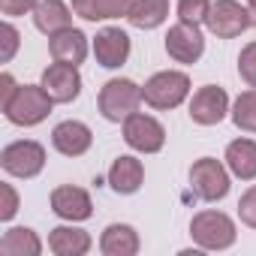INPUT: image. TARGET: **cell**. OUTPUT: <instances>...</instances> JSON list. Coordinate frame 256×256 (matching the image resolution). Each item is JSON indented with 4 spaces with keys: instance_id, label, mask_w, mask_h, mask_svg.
<instances>
[{
    "instance_id": "d6986e66",
    "label": "cell",
    "mask_w": 256,
    "mask_h": 256,
    "mask_svg": "<svg viewBox=\"0 0 256 256\" xmlns=\"http://www.w3.org/2000/svg\"><path fill=\"white\" fill-rule=\"evenodd\" d=\"M133 4L136 0H72V12L82 16L84 22H106L130 16Z\"/></svg>"
},
{
    "instance_id": "44dd1931",
    "label": "cell",
    "mask_w": 256,
    "mask_h": 256,
    "mask_svg": "<svg viewBox=\"0 0 256 256\" xmlns=\"http://www.w3.org/2000/svg\"><path fill=\"white\" fill-rule=\"evenodd\" d=\"M48 250L58 256H84L90 250V235L76 226H58L48 235Z\"/></svg>"
},
{
    "instance_id": "2e32d148",
    "label": "cell",
    "mask_w": 256,
    "mask_h": 256,
    "mask_svg": "<svg viewBox=\"0 0 256 256\" xmlns=\"http://www.w3.org/2000/svg\"><path fill=\"white\" fill-rule=\"evenodd\" d=\"M142 181H145V166H142V160H136V157H118V160L112 163V169H108V184H112V190L120 193V196L136 193V190L142 187Z\"/></svg>"
},
{
    "instance_id": "30bf717a",
    "label": "cell",
    "mask_w": 256,
    "mask_h": 256,
    "mask_svg": "<svg viewBox=\"0 0 256 256\" xmlns=\"http://www.w3.org/2000/svg\"><path fill=\"white\" fill-rule=\"evenodd\" d=\"M166 52L178 64H196L202 58V52H205V40L199 34V24L178 22L175 28H169V34H166Z\"/></svg>"
},
{
    "instance_id": "8992f818",
    "label": "cell",
    "mask_w": 256,
    "mask_h": 256,
    "mask_svg": "<svg viewBox=\"0 0 256 256\" xmlns=\"http://www.w3.org/2000/svg\"><path fill=\"white\" fill-rule=\"evenodd\" d=\"M124 142L130 145L133 151L157 154L166 145V130H163V124L157 118L142 114V112H133L130 118L124 120Z\"/></svg>"
},
{
    "instance_id": "9c48e42d",
    "label": "cell",
    "mask_w": 256,
    "mask_h": 256,
    "mask_svg": "<svg viewBox=\"0 0 256 256\" xmlns=\"http://www.w3.org/2000/svg\"><path fill=\"white\" fill-rule=\"evenodd\" d=\"M226 112H229V96H226V90L217 88V84L199 88V90L193 94V100H190V118H193V124H199V126H214V124H220V120L226 118Z\"/></svg>"
},
{
    "instance_id": "cb8c5ba5",
    "label": "cell",
    "mask_w": 256,
    "mask_h": 256,
    "mask_svg": "<svg viewBox=\"0 0 256 256\" xmlns=\"http://www.w3.org/2000/svg\"><path fill=\"white\" fill-rule=\"evenodd\" d=\"M232 120L238 130L244 133H256V88L238 94L235 106H232Z\"/></svg>"
},
{
    "instance_id": "52a82bcc",
    "label": "cell",
    "mask_w": 256,
    "mask_h": 256,
    "mask_svg": "<svg viewBox=\"0 0 256 256\" xmlns=\"http://www.w3.org/2000/svg\"><path fill=\"white\" fill-rule=\"evenodd\" d=\"M0 166H4V172H10L16 178H36L46 166V148L34 139L12 142L0 154Z\"/></svg>"
},
{
    "instance_id": "e0dca14e",
    "label": "cell",
    "mask_w": 256,
    "mask_h": 256,
    "mask_svg": "<svg viewBox=\"0 0 256 256\" xmlns=\"http://www.w3.org/2000/svg\"><path fill=\"white\" fill-rule=\"evenodd\" d=\"M34 24L46 36H54V34L72 28V12L64 0H40L36 10H34Z\"/></svg>"
},
{
    "instance_id": "5b68a950",
    "label": "cell",
    "mask_w": 256,
    "mask_h": 256,
    "mask_svg": "<svg viewBox=\"0 0 256 256\" xmlns=\"http://www.w3.org/2000/svg\"><path fill=\"white\" fill-rule=\"evenodd\" d=\"M190 187L202 202H217L229 193V172L223 169L220 160L202 157L190 166Z\"/></svg>"
},
{
    "instance_id": "4316f807",
    "label": "cell",
    "mask_w": 256,
    "mask_h": 256,
    "mask_svg": "<svg viewBox=\"0 0 256 256\" xmlns=\"http://www.w3.org/2000/svg\"><path fill=\"white\" fill-rule=\"evenodd\" d=\"M238 217H241V223H247L250 229H256V184L241 196V202H238Z\"/></svg>"
},
{
    "instance_id": "7a4b0ae2",
    "label": "cell",
    "mask_w": 256,
    "mask_h": 256,
    "mask_svg": "<svg viewBox=\"0 0 256 256\" xmlns=\"http://www.w3.org/2000/svg\"><path fill=\"white\" fill-rule=\"evenodd\" d=\"M52 106H54V100L46 94L42 84H22L4 112L16 126H36L52 114Z\"/></svg>"
},
{
    "instance_id": "1f68e13d",
    "label": "cell",
    "mask_w": 256,
    "mask_h": 256,
    "mask_svg": "<svg viewBox=\"0 0 256 256\" xmlns=\"http://www.w3.org/2000/svg\"><path fill=\"white\" fill-rule=\"evenodd\" d=\"M247 4H250V24L256 28V0H247Z\"/></svg>"
},
{
    "instance_id": "4dcf8cb0",
    "label": "cell",
    "mask_w": 256,
    "mask_h": 256,
    "mask_svg": "<svg viewBox=\"0 0 256 256\" xmlns=\"http://www.w3.org/2000/svg\"><path fill=\"white\" fill-rule=\"evenodd\" d=\"M16 90H18V84H16V78H12L10 72H4V76H0V108H6V106L12 102V96H16Z\"/></svg>"
},
{
    "instance_id": "277c9868",
    "label": "cell",
    "mask_w": 256,
    "mask_h": 256,
    "mask_svg": "<svg viewBox=\"0 0 256 256\" xmlns=\"http://www.w3.org/2000/svg\"><path fill=\"white\" fill-rule=\"evenodd\" d=\"M190 235L202 250H226L235 244V223L223 211H202L190 220Z\"/></svg>"
},
{
    "instance_id": "ffe728a7",
    "label": "cell",
    "mask_w": 256,
    "mask_h": 256,
    "mask_svg": "<svg viewBox=\"0 0 256 256\" xmlns=\"http://www.w3.org/2000/svg\"><path fill=\"white\" fill-rule=\"evenodd\" d=\"M226 166L235 178L253 181L256 178V142L253 139H235L226 145Z\"/></svg>"
},
{
    "instance_id": "f546056e",
    "label": "cell",
    "mask_w": 256,
    "mask_h": 256,
    "mask_svg": "<svg viewBox=\"0 0 256 256\" xmlns=\"http://www.w3.org/2000/svg\"><path fill=\"white\" fill-rule=\"evenodd\" d=\"M40 0H0V10L4 16H24V12H34Z\"/></svg>"
},
{
    "instance_id": "d4e9b609",
    "label": "cell",
    "mask_w": 256,
    "mask_h": 256,
    "mask_svg": "<svg viewBox=\"0 0 256 256\" xmlns=\"http://www.w3.org/2000/svg\"><path fill=\"white\" fill-rule=\"evenodd\" d=\"M211 0H178V18L187 24H202L208 22Z\"/></svg>"
},
{
    "instance_id": "484cf974",
    "label": "cell",
    "mask_w": 256,
    "mask_h": 256,
    "mask_svg": "<svg viewBox=\"0 0 256 256\" xmlns=\"http://www.w3.org/2000/svg\"><path fill=\"white\" fill-rule=\"evenodd\" d=\"M238 72H241V78L250 88H256V42H247L241 48V54H238Z\"/></svg>"
},
{
    "instance_id": "3957f363",
    "label": "cell",
    "mask_w": 256,
    "mask_h": 256,
    "mask_svg": "<svg viewBox=\"0 0 256 256\" xmlns=\"http://www.w3.org/2000/svg\"><path fill=\"white\" fill-rule=\"evenodd\" d=\"M190 94V78L187 72H178V70H166V72H157L145 82L142 88V96L151 108H160V112H169V108H178Z\"/></svg>"
},
{
    "instance_id": "4fadbf2b",
    "label": "cell",
    "mask_w": 256,
    "mask_h": 256,
    "mask_svg": "<svg viewBox=\"0 0 256 256\" xmlns=\"http://www.w3.org/2000/svg\"><path fill=\"white\" fill-rule=\"evenodd\" d=\"M52 211L64 220H88L94 214V202L88 196V190L64 184L52 190Z\"/></svg>"
},
{
    "instance_id": "f1b7e54d",
    "label": "cell",
    "mask_w": 256,
    "mask_h": 256,
    "mask_svg": "<svg viewBox=\"0 0 256 256\" xmlns=\"http://www.w3.org/2000/svg\"><path fill=\"white\" fill-rule=\"evenodd\" d=\"M0 36H4V54H0V60L10 64L12 54H16V48H18V30L12 24H4V28H0Z\"/></svg>"
},
{
    "instance_id": "ac0fdd59",
    "label": "cell",
    "mask_w": 256,
    "mask_h": 256,
    "mask_svg": "<svg viewBox=\"0 0 256 256\" xmlns=\"http://www.w3.org/2000/svg\"><path fill=\"white\" fill-rule=\"evenodd\" d=\"M100 250L106 256H133V253H139V232L126 223H112L102 229Z\"/></svg>"
},
{
    "instance_id": "6da1fadb",
    "label": "cell",
    "mask_w": 256,
    "mask_h": 256,
    "mask_svg": "<svg viewBox=\"0 0 256 256\" xmlns=\"http://www.w3.org/2000/svg\"><path fill=\"white\" fill-rule=\"evenodd\" d=\"M142 100L145 96H142V88L136 82H130V78H112V82L102 84L96 102H100V114L106 120L120 124V120L130 118L133 112H139V102Z\"/></svg>"
},
{
    "instance_id": "5bb4252c",
    "label": "cell",
    "mask_w": 256,
    "mask_h": 256,
    "mask_svg": "<svg viewBox=\"0 0 256 256\" xmlns=\"http://www.w3.org/2000/svg\"><path fill=\"white\" fill-rule=\"evenodd\" d=\"M90 142H94V136L82 120H60L52 130V145L64 157H82L90 148Z\"/></svg>"
},
{
    "instance_id": "83f0119b",
    "label": "cell",
    "mask_w": 256,
    "mask_h": 256,
    "mask_svg": "<svg viewBox=\"0 0 256 256\" xmlns=\"http://www.w3.org/2000/svg\"><path fill=\"white\" fill-rule=\"evenodd\" d=\"M0 196H4V205H0V220H12L18 211V196L10 184H0Z\"/></svg>"
},
{
    "instance_id": "7402d4cb",
    "label": "cell",
    "mask_w": 256,
    "mask_h": 256,
    "mask_svg": "<svg viewBox=\"0 0 256 256\" xmlns=\"http://www.w3.org/2000/svg\"><path fill=\"white\" fill-rule=\"evenodd\" d=\"M0 253L4 256H40L42 253V241L34 229L16 226L0 238Z\"/></svg>"
},
{
    "instance_id": "ba28073f",
    "label": "cell",
    "mask_w": 256,
    "mask_h": 256,
    "mask_svg": "<svg viewBox=\"0 0 256 256\" xmlns=\"http://www.w3.org/2000/svg\"><path fill=\"white\" fill-rule=\"evenodd\" d=\"M205 24L214 36L235 40L250 28V10H244L235 0H217V4H211V12H208Z\"/></svg>"
},
{
    "instance_id": "603a6c76",
    "label": "cell",
    "mask_w": 256,
    "mask_h": 256,
    "mask_svg": "<svg viewBox=\"0 0 256 256\" xmlns=\"http://www.w3.org/2000/svg\"><path fill=\"white\" fill-rule=\"evenodd\" d=\"M166 16H169V0H136L126 22L142 30H154L166 22Z\"/></svg>"
},
{
    "instance_id": "7c38bea8",
    "label": "cell",
    "mask_w": 256,
    "mask_h": 256,
    "mask_svg": "<svg viewBox=\"0 0 256 256\" xmlns=\"http://www.w3.org/2000/svg\"><path fill=\"white\" fill-rule=\"evenodd\" d=\"M94 54H96V64L106 66V70H118L126 64L130 58V36H126L120 28H106L94 36Z\"/></svg>"
},
{
    "instance_id": "8fae6325",
    "label": "cell",
    "mask_w": 256,
    "mask_h": 256,
    "mask_svg": "<svg viewBox=\"0 0 256 256\" xmlns=\"http://www.w3.org/2000/svg\"><path fill=\"white\" fill-rule=\"evenodd\" d=\"M40 84L46 88V94L54 102H72L82 94V76H78V70L70 66V64H58V60L42 70V82Z\"/></svg>"
},
{
    "instance_id": "9a60e30c",
    "label": "cell",
    "mask_w": 256,
    "mask_h": 256,
    "mask_svg": "<svg viewBox=\"0 0 256 256\" xmlns=\"http://www.w3.org/2000/svg\"><path fill=\"white\" fill-rule=\"evenodd\" d=\"M48 52L58 64H70V66H78L84 64L88 58V36L76 28H66L54 36H48Z\"/></svg>"
}]
</instances>
